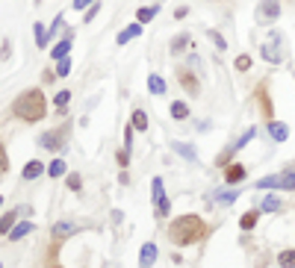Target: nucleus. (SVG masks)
Masks as SVG:
<instances>
[{"mask_svg":"<svg viewBox=\"0 0 295 268\" xmlns=\"http://www.w3.org/2000/svg\"><path fill=\"white\" fill-rule=\"evenodd\" d=\"M12 115L24 121V124H38L47 115V97L42 89H24L15 100H12Z\"/></svg>","mask_w":295,"mask_h":268,"instance_id":"nucleus-1","label":"nucleus"},{"mask_svg":"<svg viewBox=\"0 0 295 268\" xmlns=\"http://www.w3.org/2000/svg\"><path fill=\"white\" fill-rule=\"evenodd\" d=\"M207 236V221L201 215H177L174 221L168 224V239L174 242L177 248H186V245H195Z\"/></svg>","mask_w":295,"mask_h":268,"instance_id":"nucleus-2","label":"nucleus"},{"mask_svg":"<svg viewBox=\"0 0 295 268\" xmlns=\"http://www.w3.org/2000/svg\"><path fill=\"white\" fill-rule=\"evenodd\" d=\"M257 189H281V192H295V168H286V171H278V174L271 177H260L257 183H254Z\"/></svg>","mask_w":295,"mask_h":268,"instance_id":"nucleus-3","label":"nucleus"},{"mask_svg":"<svg viewBox=\"0 0 295 268\" xmlns=\"http://www.w3.org/2000/svg\"><path fill=\"white\" fill-rule=\"evenodd\" d=\"M65 139H68V130L53 127V130L38 133V136H35V145H38L42 151H50V153H56L59 156V151H65Z\"/></svg>","mask_w":295,"mask_h":268,"instance_id":"nucleus-4","label":"nucleus"},{"mask_svg":"<svg viewBox=\"0 0 295 268\" xmlns=\"http://www.w3.org/2000/svg\"><path fill=\"white\" fill-rule=\"evenodd\" d=\"M278 18H281V3L278 0H260L257 9H254V21L263 27H271Z\"/></svg>","mask_w":295,"mask_h":268,"instance_id":"nucleus-5","label":"nucleus"},{"mask_svg":"<svg viewBox=\"0 0 295 268\" xmlns=\"http://www.w3.org/2000/svg\"><path fill=\"white\" fill-rule=\"evenodd\" d=\"M151 198H153V203H156V215H160V218H168V215H171V200L165 198L163 177H153L151 180Z\"/></svg>","mask_w":295,"mask_h":268,"instance_id":"nucleus-6","label":"nucleus"},{"mask_svg":"<svg viewBox=\"0 0 295 268\" xmlns=\"http://www.w3.org/2000/svg\"><path fill=\"white\" fill-rule=\"evenodd\" d=\"M177 83L183 86V92H186L189 97H198V94H201L198 74H195L192 68H186V65H180V68H177Z\"/></svg>","mask_w":295,"mask_h":268,"instance_id":"nucleus-7","label":"nucleus"},{"mask_svg":"<svg viewBox=\"0 0 295 268\" xmlns=\"http://www.w3.org/2000/svg\"><path fill=\"white\" fill-rule=\"evenodd\" d=\"M74 233H80V224L77 221H56L53 227H50V236H53V242H59V245Z\"/></svg>","mask_w":295,"mask_h":268,"instance_id":"nucleus-8","label":"nucleus"},{"mask_svg":"<svg viewBox=\"0 0 295 268\" xmlns=\"http://www.w3.org/2000/svg\"><path fill=\"white\" fill-rule=\"evenodd\" d=\"M245 177H248V171H245V165L242 162L224 165V186H236V183H242Z\"/></svg>","mask_w":295,"mask_h":268,"instance_id":"nucleus-9","label":"nucleus"},{"mask_svg":"<svg viewBox=\"0 0 295 268\" xmlns=\"http://www.w3.org/2000/svg\"><path fill=\"white\" fill-rule=\"evenodd\" d=\"M71 45H74V30H65V38H62V42H56V45L50 47V59L56 62V59L68 56V53H71Z\"/></svg>","mask_w":295,"mask_h":268,"instance_id":"nucleus-10","label":"nucleus"},{"mask_svg":"<svg viewBox=\"0 0 295 268\" xmlns=\"http://www.w3.org/2000/svg\"><path fill=\"white\" fill-rule=\"evenodd\" d=\"M269 139L271 141H278V145H283V141L289 139V127L283 124V121H278V118H269Z\"/></svg>","mask_w":295,"mask_h":268,"instance_id":"nucleus-11","label":"nucleus"},{"mask_svg":"<svg viewBox=\"0 0 295 268\" xmlns=\"http://www.w3.org/2000/svg\"><path fill=\"white\" fill-rule=\"evenodd\" d=\"M260 53H263V59L271 62V65L281 62V33H278V30H274V45H263L260 47Z\"/></svg>","mask_w":295,"mask_h":268,"instance_id":"nucleus-12","label":"nucleus"},{"mask_svg":"<svg viewBox=\"0 0 295 268\" xmlns=\"http://www.w3.org/2000/svg\"><path fill=\"white\" fill-rule=\"evenodd\" d=\"M47 171V165L42 162V159H30V162L24 165V171H21V177L27 180V183H33V180H38V177Z\"/></svg>","mask_w":295,"mask_h":268,"instance_id":"nucleus-13","label":"nucleus"},{"mask_svg":"<svg viewBox=\"0 0 295 268\" xmlns=\"http://www.w3.org/2000/svg\"><path fill=\"white\" fill-rule=\"evenodd\" d=\"M171 151L177 153V156H183L186 162H198V151H195V145H189V141H171Z\"/></svg>","mask_w":295,"mask_h":268,"instance_id":"nucleus-14","label":"nucleus"},{"mask_svg":"<svg viewBox=\"0 0 295 268\" xmlns=\"http://www.w3.org/2000/svg\"><path fill=\"white\" fill-rule=\"evenodd\" d=\"M142 27H145V24H139V21H136V24H130V27H124V30H121V33L115 35V45H118V47H124L127 42L139 38V35H142Z\"/></svg>","mask_w":295,"mask_h":268,"instance_id":"nucleus-15","label":"nucleus"},{"mask_svg":"<svg viewBox=\"0 0 295 268\" xmlns=\"http://www.w3.org/2000/svg\"><path fill=\"white\" fill-rule=\"evenodd\" d=\"M156 257H160L156 245H153V242H145V245H142V254H139V268H153Z\"/></svg>","mask_w":295,"mask_h":268,"instance_id":"nucleus-16","label":"nucleus"},{"mask_svg":"<svg viewBox=\"0 0 295 268\" xmlns=\"http://www.w3.org/2000/svg\"><path fill=\"white\" fill-rule=\"evenodd\" d=\"M33 227H35L33 221H18V224H15V227L9 230V242H21L24 236L33 233Z\"/></svg>","mask_w":295,"mask_h":268,"instance_id":"nucleus-17","label":"nucleus"},{"mask_svg":"<svg viewBox=\"0 0 295 268\" xmlns=\"http://www.w3.org/2000/svg\"><path fill=\"white\" fill-rule=\"evenodd\" d=\"M130 124L136 133H145V130L151 127V121H148V112L145 109H133V115H130Z\"/></svg>","mask_w":295,"mask_h":268,"instance_id":"nucleus-18","label":"nucleus"},{"mask_svg":"<svg viewBox=\"0 0 295 268\" xmlns=\"http://www.w3.org/2000/svg\"><path fill=\"white\" fill-rule=\"evenodd\" d=\"M65 174H68V165H65L62 156H56V159H50V162H47V177L59 180V177H65Z\"/></svg>","mask_w":295,"mask_h":268,"instance_id":"nucleus-19","label":"nucleus"},{"mask_svg":"<svg viewBox=\"0 0 295 268\" xmlns=\"http://www.w3.org/2000/svg\"><path fill=\"white\" fill-rule=\"evenodd\" d=\"M236 198H239V189H222V192H215V203L219 207H230V203H236Z\"/></svg>","mask_w":295,"mask_h":268,"instance_id":"nucleus-20","label":"nucleus"},{"mask_svg":"<svg viewBox=\"0 0 295 268\" xmlns=\"http://www.w3.org/2000/svg\"><path fill=\"white\" fill-rule=\"evenodd\" d=\"M148 92L156 94V97H163V94L168 92V86H165V80L160 74H151V77H148Z\"/></svg>","mask_w":295,"mask_h":268,"instance_id":"nucleus-21","label":"nucleus"},{"mask_svg":"<svg viewBox=\"0 0 295 268\" xmlns=\"http://www.w3.org/2000/svg\"><path fill=\"white\" fill-rule=\"evenodd\" d=\"M18 215H21V212H18V210H9V212H3V215H0V233H9L12 227L18 224Z\"/></svg>","mask_w":295,"mask_h":268,"instance_id":"nucleus-22","label":"nucleus"},{"mask_svg":"<svg viewBox=\"0 0 295 268\" xmlns=\"http://www.w3.org/2000/svg\"><path fill=\"white\" fill-rule=\"evenodd\" d=\"M156 15H160V6H139V9H136V21H139V24H151Z\"/></svg>","mask_w":295,"mask_h":268,"instance_id":"nucleus-23","label":"nucleus"},{"mask_svg":"<svg viewBox=\"0 0 295 268\" xmlns=\"http://www.w3.org/2000/svg\"><path fill=\"white\" fill-rule=\"evenodd\" d=\"M168 115L174 118V121H186V118H189V104H183V100H174V104L168 106Z\"/></svg>","mask_w":295,"mask_h":268,"instance_id":"nucleus-24","label":"nucleus"},{"mask_svg":"<svg viewBox=\"0 0 295 268\" xmlns=\"http://www.w3.org/2000/svg\"><path fill=\"white\" fill-rule=\"evenodd\" d=\"M68 100H71V92H68V89H62V92H56V97H53V106H56V115H65V112H68Z\"/></svg>","mask_w":295,"mask_h":268,"instance_id":"nucleus-25","label":"nucleus"},{"mask_svg":"<svg viewBox=\"0 0 295 268\" xmlns=\"http://www.w3.org/2000/svg\"><path fill=\"white\" fill-rule=\"evenodd\" d=\"M257 218H260V210H248L245 215H242V218H239V227H242V230H248V233H251V230H254V227H257Z\"/></svg>","mask_w":295,"mask_h":268,"instance_id":"nucleus-26","label":"nucleus"},{"mask_svg":"<svg viewBox=\"0 0 295 268\" xmlns=\"http://www.w3.org/2000/svg\"><path fill=\"white\" fill-rule=\"evenodd\" d=\"M171 53H174V56H180V53H183V50H186L189 47V33H180V35H174V38H171Z\"/></svg>","mask_w":295,"mask_h":268,"instance_id":"nucleus-27","label":"nucleus"},{"mask_svg":"<svg viewBox=\"0 0 295 268\" xmlns=\"http://www.w3.org/2000/svg\"><path fill=\"white\" fill-rule=\"evenodd\" d=\"M257 100H260V109H263V115H266V118H274V104H271L269 97H266V89H260V92H257Z\"/></svg>","mask_w":295,"mask_h":268,"instance_id":"nucleus-28","label":"nucleus"},{"mask_svg":"<svg viewBox=\"0 0 295 268\" xmlns=\"http://www.w3.org/2000/svg\"><path fill=\"white\" fill-rule=\"evenodd\" d=\"M33 35H35V47H47L50 42H47V27L45 24H33Z\"/></svg>","mask_w":295,"mask_h":268,"instance_id":"nucleus-29","label":"nucleus"},{"mask_svg":"<svg viewBox=\"0 0 295 268\" xmlns=\"http://www.w3.org/2000/svg\"><path fill=\"white\" fill-rule=\"evenodd\" d=\"M62 27H65V15L59 12L56 18L50 21V27H47V42H53V38H56V35H59V30H62Z\"/></svg>","mask_w":295,"mask_h":268,"instance_id":"nucleus-30","label":"nucleus"},{"mask_svg":"<svg viewBox=\"0 0 295 268\" xmlns=\"http://www.w3.org/2000/svg\"><path fill=\"white\" fill-rule=\"evenodd\" d=\"M254 139H257V127H248L245 133H242V136H239V139L233 141V148H236V153L242 151V148H245L248 141H254Z\"/></svg>","mask_w":295,"mask_h":268,"instance_id":"nucleus-31","label":"nucleus"},{"mask_svg":"<svg viewBox=\"0 0 295 268\" xmlns=\"http://www.w3.org/2000/svg\"><path fill=\"white\" fill-rule=\"evenodd\" d=\"M278 265H281V268H295V251H292V248L278 254Z\"/></svg>","mask_w":295,"mask_h":268,"instance_id":"nucleus-32","label":"nucleus"},{"mask_svg":"<svg viewBox=\"0 0 295 268\" xmlns=\"http://www.w3.org/2000/svg\"><path fill=\"white\" fill-rule=\"evenodd\" d=\"M233 156H236V148L230 145V148H224V151L215 156V165H219V168H224V165H230V159H233Z\"/></svg>","mask_w":295,"mask_h":268,"instance_id":"nucleus-33","label":"nucleus"},{"mask_svg":"<svg viewBox=\"0 0 295 268\" xmlns=\"http://www.w3.org/2000/svg\"><path fill=\"white\" fill-rule=\"evenodd\" d=\"M207 35H210V42L215 45V50H222V53L227 50V38H224V35L219 33V30H207Z\"/></svg>","mask_w":295,"mask_h":268,"instance_id":"nucleus-34","label":"nucleus"},{"mask_svg":"<svg viewBox=\"0 0 295 268\" xmlns=\"http://www.w3.org/2000/svg\"><path fill=\"white\" fill-rule=\"evenodd\" d=\"M56 77H68L71 74V56H62V59H56Z\"/></svg>","mask_w":295,"mask_h":268,"instance_id":"nucleus-35","label":"nucleus"},{"mask_svg":"<svg viewBox=\"0 0 295 268\" xmlns=\"http://www.w3.org/2000/svg\"><path fill=\"white\" fill-rule=\"evenodd\" d=\"M260 210H263V212H278V210H281V200L274 198V195H269V198H263Z\"/></svg>","mask_w":295,"mask_h":268,"instance_id":"nucleus-36","label":"nucleus"},{"mask_svg":"<svg viewBox=\"0 0 295 268\" xmlns=\"http://www.w3.org/2000/svg\"><path fill=\"white\" fill-rule=\"evenodd\" d=\"M104 9V6H101V0H94L92 6H89V9H86V15H83V24H92L94 18H97V12Z\"/></svg>","mask_w":295,"mask_h":268,"instance_id":"nucleus-37","label":"nucleus"},{"mask_svg":"<svg viewBox=\"0 0 295 268\" xmlns=\"http://www.w3.org/2000/svg\"><path fill=\"white\" fill-rule=\"evenodd\" d=\"M251 65H254V59L248 56V53L236 56V62H233V68H236V71H251Z\"/></svg>","mask_w":295,"mask_h":268,"instance_id":"nucleus-38","label":"nucleus"},{"mask_svg":"<svg viewBox=\"0 0 295 268\" xmlns=\"http://www.w3.org/2000/svg\"><path fill=\"white\" fill-rule=\"evenodd\" d=\"M65 186H68L71 192H80V189H83V177L80 174H65Z\"/></svg>","mask_w":295,"mask_h":268,"instance_id":"nucleus-39","label":"nucleus"},{"mask_svg":"<svg viewBox=\"0 0 295 268\" xmlns=\"http://www.w3.org/2000/svg\"><path fill=\"white\" fill-rule=\"evenodd\" d=\"M9 171V153H6V148H3V141H0V177Z\"/></svg>","mask_w":295,"mask_h":268,"instance_id":"nucleus-40","label":"nucleus"},{"mask_svg":"<svg viewBox=\"0 0 295 268\" xmlns=\"http://www.w3.org/2000/svg\"><path fill=\"white\" fill-rule=\"evenodd\" d=\"M133 133H136V130H133V124L127 121V127H124V148H127V151H133Z\"/></svg>","mask_w":295,"mask_h":268,"instance_id":"nucleus-41","label":"nucleus"},{"mask_svg":"<svg viewBox=\"0 0 295 268\" xmlns=\"http://www.w3.org/2000/svg\"><path fill=\"white\" fill-rule=\"evenodd\" d=\"M115 162L121 165V168H127V165H130V151H127V148H121V151L115 153Z\"/></svg>","mask_w":295,"mask_h":268,"instance_id":"nucleus-42","label":"nucleus"},{"mask_svg":"<svg viewBox=\"0 0 295 268\" xmlns=\"http://www.w3.org/2000/svg\"><path fill=\"white\" fill-rule=\"evenodd\" d=\"M94 0H74V3H71V9H77V12H83V9H89V6H92Z\"/></svg>","mask_w":295,"mask_h":268,"instance_id":"nucleus-43","label":"nucleus"},{"mask_svg":"<svg viewBox=\"0 0 295 268\" xmlns=\"http://www.w3.org/2000/svg\"><path fill=\"white\" fill-rule=\"evenodd\" d=\"M9 50H12V42L3 38V45H0V59H9Z\"/></svg>","mask_w":295,"mask_h":268,"instance_id":"nucleus-44","label":"nucleus"},{"mask_svg":"<svg viewBox=\"0 0 295 268\" xmlns=\"http://www.w3.org/2000/svg\"><path fill=\"white\" fill-rule=\"evenodd\" d=\"M53 80H56V71H50V68H47L45 74H42V83H45V86H50Z\"/></svg>","mask_w":295,"mask_h":268,"instance_id":"nucleus-45","label":"nucleus"},{"mask_svg":"<svg viewBox=\"0 0 295 268\" xmlns=\"http://www.w3.org/2000/svg\"><path fill=\"white\" fill-rule=\"evenodd\" d=\"M109 218H112L115 224H121V221H124V212H121V210H112V215H109Z\"/></svg>","mask_w":295,"mask_h":268,"instance_id":"nucleus-46","label":"nucleus"},{"mask_svg":"<svg viewBox=\"0 0 295 268\" xmlns=\"http://www.w3.org/2000/svg\"><path fill=\"white\" fill-rule=\"evenodd\" d=\"M189 15V6H177L174 9V18H186Z\"/></svg>","mask_w":295,"mask_h":268,"instance_id":"nucleus-47","label":"nucleus"},{"mask_svg":"<svg viewBox=\"0 0 295 268\" xmlns=\"http://www.w3.org/2000/svg\"><path fill=\"white\" fill-rule=\"evenodd\" d=\"M0 207H3V195H0Z\"/></svg>","mask_w":295,"mask_h":268,"instance_id":"nucleus-48","label":"nucleus"},{"mask_svg":"<svg viewBox=\"0 0 295 268\" xmlns=\"http://www.w3.org/2000/svg\"><path fill=\"white\" fill-rule=\"evenodd\" d=\"M292 77H295V65H292Z\"/></svg>","mask_w":295,"mask_h":268,"instance_id":"nucleus-49","label":"nucleus"},{"mask_svg":"<svg viewBox=\"0 0 295 268\" xmlns=\"http://www.w3.org/2000/svg\"><path fill=\"white\" fill-rule=\"evenodd\" d=\"M56 268H62V265H56Z\"/></svg>","mask_w":295,"mask_h":268,"instance_id":"nucleus-50","label":"nucleus"},{"mask_svg":"<svg viewBox=\"0 0 295 268\" xmlns=\"http://www.w3.org/2000/svg\"><path fill=\"white\" fill-rule=\"evenodd\" d=\"M0 268H3V265H0Z\"/></svg>","mask_w":295,"mask_h":268,"instance_id":"nucleus-51","label":"nucleus"}]
</instances>
